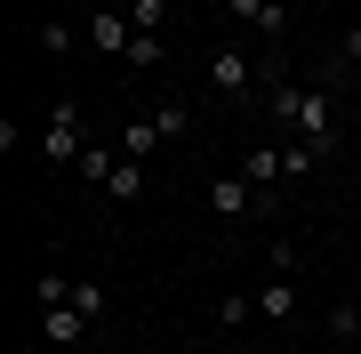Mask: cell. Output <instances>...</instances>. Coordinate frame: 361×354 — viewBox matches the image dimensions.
<instances>
[{
	"label": "cell",
	"mask_w": 361,
	"mask_h": 354,
	"mask_svg": "<svg viewBox=\"0 0 361 354\" xmlns=\"http://www.w3.org/2000/svg\"><path fill=\"white\" fill-rule=\"evenodd\" d=\"M217 322H225V330H241V322H257V298H217Z\"/></svg>",
	"instance_id": "cell-17"
},
{
	"label": "cell",
	"mask_w": 361,
	"mask_h": 354,
	"mask_svg": "<svg viewBox=\"0 0 361 354\" xmlns=\"http://www.w3.org/2000/svg\"><path fill=\"white\" fill-rule=\"evenodd\" d=\"M113 170H121V153H113V145H89V153H80V177H97V185H104Z\"/></svg>",
	"instance_id": "cell-15"
},
{
	"label": "cell",
	"mask_w": 361,
	"mask_h": 354,
	"mask_svg": "<svg viewBox=\"0 0 361 354\" xmlns=\"http://www.w3.org/2000/svg\"><path fill=\"white\" fill-rule=\"evenodd\" d=\"M241 177L249 185H273V177H281V153H273V145H249V153H241Z\"/></svg>",
	"instance_id": "cell-10"
},
{
	"label": "cell",
	"mask_w": 361,
	"mask_h": 354,
	"mask_svg": "<svg viewBox=\"0 0 361 354\" xmlns=\"http://www.w3.org/2000/svg\"><path fill=\"white\" fill-rule=\"evenodd\" d=\"M129 25L137 33H169V0H129Z\"/></svg>",
	"instance_id": "cell-13"
},
{
	"label": "cell",
	"mask_w": 361,
	"mask_h": 354,
	"mask_svg": "<svg viewBox=\"0 0 361 354\" xmlns=\"http://www.w3.org/2000/svg\"><path fill=\"white\" fill-rule=\"evenodd\" d=\"M129 40H137L129 8H97V16H89V49H104V57H129Z\"/></svg>",
	"instance_id": "cell-4"
},
{
	"label": "cell",
	"mask_w": 361,
	"mask_h": 354,
	"mask_svg": "<svg viewBox=\"0 0 361 354\" xmlns=\"http://www.w3.org/2000/svg\"><path fill=\"white\" fill-rule=\"evenodd\" d=\"M209 210H217V218H249V210H257V185H249L241 170H233V177H209Z\"/></svg>",
	"instance_id": "cell-5"
},
{
	"label": "cell",
	"mask_w": 361,
	"mask_h": 354,
	"mask_svg": "<svg viewBox=\"0 0 361 354\" xmlns=\"http://www.w3.org/2000/svg\"><path fill=\"white\" fill-rule=\"evenodd\" d=\"M40 49H49V57H73V25H65V16H49V25H40Z\"/></svg>",
	"instance_id": "cell-16"
},
{
	"label": "cell",
	"mask_w": 361,
	"mask_h": 354,
	"mask_svg": "<svg viewBox=\"0 0 361 354\" xmlns=\"http://www.w3.org/2000/svg\"><path fill=\"white\" fill-rule=\"evenodd\" d=\"M32 290H40V306H65V298H73V282H65V274H40Z\"/></svg>",
	"instance_id": "cell-21"
},
{
	"label": "cell",
	"mask_w": 361,
	"mask_h": 354,
	"mask_svg": "<svg viewBox=\"0 0 361 354\" xmlns=\"http://www.w3.org/2000/svg\"><path fill=\"white\" fill-rule=\"evenodd\" d=\"M161 145H169V137H161V121H153V113H137L129 129H121V153H129V161H153Z\"/></svg>",
	"instance_id": "cell-8"
},
{
	"label": "cell",
	"mask_w": 361,
	"mask_h": 354,
	"mask_svg": "<svg viewBox=\"0 0 361 354\" xmlns=\"http://www.w3.org/2000/svg\"><path fill=\"white\" fill-rule=\"evenodd\" d=\"M265 266H273L281 282H297V242H273V249H265Z\"/></svg>",
	"instance_id": "cell-19"
},
{
	"label": "cell",
	"mask_w": 361,
	"mask_h": 354,
	"mask_svg": "<svg viewBox=\"0 0 361 354\" xmlns=\"http://www.w3.org/2000/svg\"><path fill=\"white\" fill-rule=\"evenodd\" d=\"M345 354H361V338H353V346H345Z\"/></svg>",
	"instance_id": "cell-23"
},
{
	"label": "cell",
	"mask_w": 361,
	"mask_h": 354,
	"mask_svg": "<svg viewBox=\"0 0 361 354\" xmlns=\"http://www.w3.org/2000/svg\"><path fill=\"white\" fill-rule=\"evenodd\" d=\"M225 8L241 16L249 33H265V40H281V33H289V8H281V0H225Z\"/></svg>",
	"instance_id": "cell-6"
},
{
	"label": "cell",
	"mask_w": 361,
	"mask_h": 354,
	"mask_svg": "<svg viewBox=\"0 0 361 354\" xmlns=\"http://www.w3.org/2000/svg\"><path fill=\"white\" fill-rule=\"evenodd\" d=\"M65 306H80V314L97 322V314H104V290H97V282H73V298H65Z\"/></svg>",
	"instance_id": "cell-20"
},
{
	"label": "cell",
	"mask_w": 361,
	"mask_h": 354,
	"mask_svg": "<svg viewBox=\"0 0 361 354\" xmlns=\"http://www.w3.org/2000/svg\"><path fill=\"white\" fill-rule=\"evenodd\" d=\"M161 57H169V40H161V33H137V40H129V57H121V65H137V73H153Z\"/></svg>",
	"instance_id": "cell-12"
},
{
	"label": "cell",
	"mask_w": 361,
	"mask_h": 354,
	"mask_svg": "<svg viewBox=\"0 0 361 354\" xmlns=\"http://www.w3.org/2000/svg\"><path fill=\"white\" fill-rule=\"evenodd\" d=\"M80 153H89V129H80V105H73V97H56V105H49V129H40V161L73 170Z\"/></svg>",
	"instance_id": "cell-2"
},
{
	"label": "cell",
	"mask_w": 361,
	"mask_h": 354,
	"mask_svg": "<svg viewBox=\"0 0 361 354\" xmlns=\"http://www.w3.org/2000/svg\"><path fill=\"white\" fill-rule=\"evenodd\" d=\"M153 121H161V137H169V145L193 129V113H185V105H153Z\"/></svg>",
	"instance_id": "cell-18"
},
{
	"label": "cell",
	"mask_w": 361,
	"mask_h": 354,
	"mask_svg": "<svg viewBox=\"0 0 361 354\" xmlns=\"http://www.w3.org/2000/svg\"><path fill=\"white\" fill-rule=\"evenodd\" d=\"M209 89H217V105H249V97H257L249 49H209Z\"/></svg>",
	"instance_id": "cell-3"
},
{
	"label": "cell",
	"mask_w": 361,
	"mask_h": 354,
	"mask_svg": "<svg viewBox=\"0 0 361 354\" xmlns=\"http://www.w3.org/2000/svg\"><path fill=\"white\" fill-rule=\"evenodd\" d=\"M257 314H265V322H289V314H297V282L265 274V290H257Z\"/></svg>",
	"instance_id": "cell-9"
},
{
	"label": "cell",
	"mask_w": 361,
	"mask_h": 354,
	"mask_svg": "<svg viewBox=\"0 0 361 354\" xmlns=\"http://www.w3.org/2000/svg\"><path fill=\"white\" fill-rule=\"evenodd\" d=\"M329 338H337V346L361 338V298H353V306H329Z\"/></svg>",
	"instance_id": "cell-14"
},
{
	"label": "cell",
	"mask_w": 361,
	"mask_h": 354,
	"mask_svg": "<svg viewBox=\"0 0 361 354\" xmlns=\"http://www.w3.org/2000/svg\"><path fill=\"white\" fill-rule=\"evenodd\" d=\"M104 194H113V201H137V194H145V161H129V153H121V170L104 177Z\"/></svg>",
	"instance_id": "cell-11"
},
{
	"label": "cell",
	"mask_w": 361,
	"mask_h": 354,
	"mask_svg": "<svg viewBox=\"0 0 361 354\" xmlns=\"http://www.w3.org/2000/svg\"><path fill=\"white\" fill-rule=\"evenodd\" d=\"M80 330H89L80 306H40V338H49V346H80Z\"/></svg>",
	"instance_id": "cell-7"
},
{
	"label": "cell",
	"mask_w": 361,
	"mask_h": 354,
	"mask_svg": "<svg viewBox=\"0 0 361 354\" xmlns=\"http://www.w3.org/2000/svg\"><path fill=\"white\" fill-rule=\"evenodd\" d=\"M265 105H273V129H289V137L337 153V97H329V89H305V81H265Z\"/></svg>",
	"instance_id": "cell-1"
},
{
	"label": "cell",
	"mask_w": 361,
	"mask_h": 354,
	"mask_svg": "<svg viewBox=\"0 0 361 354\" xmlns=\"http://www.w3.org/2000/svg\"><path fill=\"white\" fill-rule=\"evenodd\" d=\"M345 81H353V97H361V57H345Z\"/></svg>",
	"instance_id": "cell-22"
}]
</instances>
